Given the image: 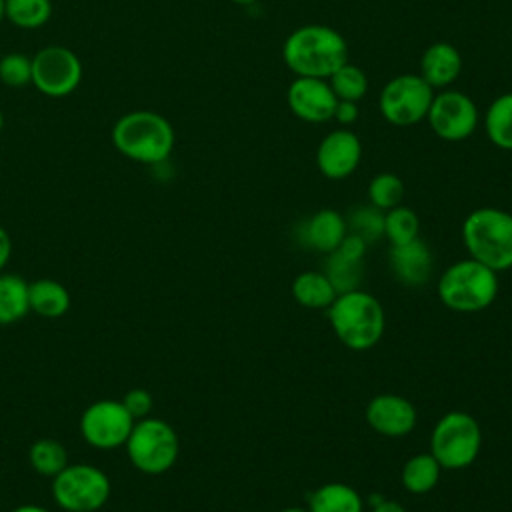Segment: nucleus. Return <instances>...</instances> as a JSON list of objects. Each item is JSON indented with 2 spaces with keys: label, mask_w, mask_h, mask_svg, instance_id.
Here are the masks:
<instances>
[{
  "label": "nucleus",
  "mask_w": 512,
  "mask_h": 512,
  "mask_svg": "<svg viewBox=\"0 0 512 512\" xmlns=\"http://www.w3.org/2000/svg\"><path fill=\"white\" fill-rule=\"evenodd\" d=\"M282 60L294 76L328 80L336 68L348 62V44L332 26L306 24L286 36Z\"/></svg>",
  "instance_id": "f257e3e1"
},
{
  "label": "nucleus",
  "mask_w": 512,
  "mask_h": 512,
  "mask_svg": "<svg viewBox=\"0 0 512 512\" xmlns=\"http://www.w3.org/2000/svg\"><path fill=\"white\" fill-rule=\"evenodd\" d=\"M326 316L336 338L356 352L374 348L386 328L382 304L376 296L360 288L338 294L326 308Z\"/></svg>",
  "instance_id": "f03ea898"
},
{
  "label": "nucleus",
  "mask_w": 512,
  "mask_h": 512,
  "mask_svg": "<svg viewBox=\"0 0 512 512\" xmlns=\"http://www.w3.org/2000/svg\"><path fill=\"white\" fill-rule=\"evenodd\" d=\"M112 144L128 160L160 164L174 150L176 134L168 118L154 110H132L112 126Z\"/></svg>",
  "instance_id": "7ed1b4c3"
},
{
  "label": "nucleus",
  "mask_w": 512,
  "mask_h": 512,
  "mask_svg": "<svg viewBox=\"0 0 512 512\" xmlns=\"http://www.w3.org/2000/svg\"><path fill=\"white\" fill-rule=\"evenodd\" d=\"M462 242L470 258L502 272L512 268V214L502 208H476L462 222Z\"/></svg>",
  "instance_id": "20e7f679"
},
{
  "label": "nucleus",
  "mask_w": 512,
  "mask_h": 512,
  "mask_svg": "<svg viewBox=\"0 0 512 512\" xmlns=\"http://www.w3.org/2000/svg\"><path fill=\"white\" fill-rule=\"evenodd\" d=\"M438 296L454 312H482L498 296V272L470 256L452 262L438 280Z\"/></svg>",
  "instance_id": "39448f33"
},
{
  "label": "nucleus",
  "mask_w": 512,
  "mask_h": 512,
  "mask_svg": "<svg viewBox=\"0 0 512 512\" xmlns=\"http://www.w3.org/2000/svg\"><path fill=\"white\" fill-rule=\"evenodd\" d=\"M482 430L478 420L464 412H446L432 428L430 454L442 466V470L468 468L480 454Z\"/></svg>",
  "instance_id": "423d86ee"
},
{
  "label": "nucleus",
  "mask_w": 512,
  "mask_h": 512,
  "mask_svg": "<svg viewBox=\"0 0 512 512\" xmlns=\"http://www.w3.org/2000/svg\"><path fill=\"white\" fill-rule=\"evenodd\" d=\"M124 448L136 470L148 476H158L176 464L180 440L166 420L146 416L134 422Z\"/></svg>",
  "instance_id": "0eeeda50"
},
{
  "label": "nucleus",
  "mask_w": 512,
  "mask_h": 512,
  "mask_svg": "<svg viewBox=\"0 0 512 512\" xmlns=\"http://www.w3.org/2000/svg\"><path fill=\"white\" fill-rule=\"evenodd\" d=\"M110 492V478L92 464H68L52 478V498L66 512H98Z\"/></svg>",
  "instance_id": "6e6552de"
},
{
  "label": "nucleus",
  "mask_w": 512,
  "mask_h": 512,
  "mask_svg": "<svg viewBox=\"0 0 512 512\" xmlns=\"http://www.w3.org/2000/svg\"><path fill=\"white\" fill-rule=\"evenodd\" d=\"M432 98L434 90L420 74H398L382 86L378 108L388 124L406 128L426 120Z\"/></svg>",
  "instance_id": "1a4fd4ad"
},
{
  "label": "nucleus",
  "mask_w": 512,
  "mask_h": 512,
  "mask_svg": "<svg viewBox=\"0 0 512 512\" xmlns=\"http://www.w3.org/2000/svg\"><path fill=\"white\" fill-rule=\"evenodd\" d=\"M82 82V62L66 46H44L32 56V84L50 98L70 96Z\"/></svg>",
  "instance_id": "9d476101"
},
{
  "label": "nucleus",
  "mask_w": 512,
  "mask_h": 512,
  "mask_svg": "<svg viewBox=\"0 0 512 512\" xmlns=\"http://www.w3.org/2000/svg\"><path fill=\"white\" fill-rule=\"evenodd\" d=\"M426 120L438 138L446 142H460L474 134L480 122V112L468 94L444 88L434 94Z\"/></svg>",
  "instance_id": "9b49d317"
},
{
  "label": "nucleus",
  "mask_w": 512,
  "mask_h": 512,
  "mask_svg": "<svg viewBox=\"0 0 512 512\" xmlns=\"http://www.w3.org/2000/svg\"><path fill=\"white\" fill-rule=\"evenodd\" d=\"M134 422L120 400H96L80 416V434L92 448L112 450L126 444Z\"/></svg>",
  "instance_id": "f8f14e48"
},
{
  "label": "nucleus",
  "mask_w": 512,
  "mask_h": 512,
  "mask_svg": "<svg viewBox=\"0 0 512 512\" xmlns=\"http://www.w3.org/2000/svg\"><path fill=\"white\" fill-rule=\"evenodd\" d=\"M338 98L334 96L328 80L296 76L286 90V104L290 112L310 124L332 120Z\"/></svg>",
  "instance_id": "ddd939ff"
},
{
  "label": "nucleus",
  "mask_w": 512,
  "mask_h": 512,
  "mask_svg": "<svg viewBox=\"0 0 512 512\" xmlns=\"http://www.w3.org/2000/svg\"><path fill=\"white\" fill-rule=\"evenodd\" d=\"M362 160V142L348 128L328 132L316 148V166L328 180H344Z\"/></svg>",
  "instance_id": "4468645a"
},
{
  "label": "nucleus",
  "mask_w": 512,
  "mask_h": 512,
  "mask_svg": "<svg viewBox=\"0 0 512 512\" xmlns=\"http://www.w3.org/2000/svg\"><path fill=\"white\" fill-rule=\"evenodd\" d=\"M418 412L414 404L392 392L376 394L366 406V422L368 426L388 438H402L416 428Z\"/></svg>",
  "instance_id": "2eb2a0df"
},
{
  "label": "nucleus",
  "mask_w": 512,
  "mask_h": 512,
  "mask_svg": "<svg viewBox=\"0 0 512 512\" xmlns=\"http://www.w3.org/2000/svg\"><path fill=\"white\" fill-rule=\"evenodd\" d=\"M390 268L396 280L404 286L416 288L430 280L434 270V258L426 242L420 238L410 240L406 244H396L390 248L388 254Z\"/></svg>",
  "instance_id": "dca6fc26"
},
{
  "label": "nucleus",
  "mask_w": 512,
  "mask_h": 512,
  "mask_svg": "<svg viewBox=\"0 0 512 512\" xmlns=\"http://www.w3.org/2000/svg\"><path fill=\"white\" fill-rule=\"evenodd\" d=\"M346 232H348L346 218L334 208H322L314 212L306 222L300 224L298 240L306 248H314L322 254H330L338 248Z\"/></svg>",
  "instance_id": "f3484780"
},
{
  "label": "nucleus",
  "mask_w": 512,
  "mask_h": 512,
  "mask_svg": "<svg viewBox=\"0 0 512 512\" xmlns=\"http://www.w3.org/2000/svg\"><path fill=\"white\" fill-rule=\"evenodd\" d=\"M462 72V56L450 42L430 44L420 58V76L432 90L450 88Z\"/></svg>",
  "instance_id": "a211bd4d"
},
{
  "label": "nucleus",
  "mask_w": 512,
  "mask_h": 512,
  "mask_svg": "<svg viewBox=\"0 0 512 512\" xmlns=\"http://www.w3.org/2000/svg\"><path fill=\"white\" fill-rule=\"evenodd\" d=\"M30 312L40 318H60L70 310L72 298L64 284L52 278H38L28 284Z\"/></svg>",
  "instance_id": "6ab92c4d"
},
{
  "label": "nucleus",
  "mask_w": 512,
  "mask_h": 512,
  "mask_svg": "<svg viewBox=\"0 0 512 512\" xmlns=\"http://www.w3.org/2000/svg\"><path fill=\"white\" fill-rule=\"evenodd\" d=\"M310 512H364V498L344 482H328L308 494Z\"/></svg>",
  "instance_id": "aec40b11"
},
{
  "label": "nucleus",
  "mask_w": 512,
  "mask_h": 512,
  "mask_svg": "<svg viewBox=\"0 0 512 512\" xmlns=\"http://www.w3.org/2000/svg\"><path fill=\"white\" fill-rule=\"evenodd\" d=\"M294 300L312 310H326L338 296L336 288L324 272H302L292 282Z\"/></svg>",
  "instance_id": "412c9836"
},
{
  "label": "nucleus",
  "mask_w": 512,
  "mask_h": 512,
  "mask_svg": "<svg viewBox=\"0 0 512 512\" xmlns=\"http://www.w3.org/2000/svg\"><path fill=\"white\" fill-rule=\"evenodd\" d=\"M484 132L496 148L512 152V92H504L490 102L484 114Z\"/></svg>",
  "instance_id": "4be33fe9"
},
{
  "label": "nucleus",
  "mask_w": 512,
  "mask_h": 512,
  "mask_svg": "<svg viewBox=\"0 0 512 512\" xmlns=\"http://www.w3.org/2000/svg\"><path fill=\"white\" fill-rule=\"evenodd\" d=\"M440 474H442V466L436 462V458L430 452H426V454H414L404 462L400 480L410 494H426L436 488Z\"/></svg>",
  "instance_id": "5701e85b"
},
{
  "label": "nucleus",
  "mask_w": 512,
  "mask_h": 512,
  "mask_svg": "<svg viewBox=\"0 0 512 512\" xmlns=\"http://www.w3.org/2000/svg\"><path fill=\"white\" fill-rule=\"evenodd\" d=\"M28 312V282L18 274L0 272V324H14Z\"/></svg>",
  "instance_id": "b1692460"
},
{
  "label": "nucleus",
  "mask_w": 512,
  "mask_h": 512,
  "mask_svg": "<svg viewBox=\"0 0 512 512\" xmlns=\"http://www.w3.org/2000/svg\"><path fill=\"white\" fill-rule=\"evenodd\" d=\"M30 466L44 478H54L68 466V450L54 438H38L28 450Z\"/></svg>",
  "instance_id": "393cba45"
},
{
  "label": "nucleus",
  "mask_w": 512,
  "mask_h": 512,
  "mask_svg": "<svg viewBox=\"0 0 512 512\" xmlns=\"http://www.w3.org/2000/svg\"><path fill=\"white\" fill-rule=\"evenodd\" d=\"M52 16V0H4V18L24 30L44 26Z\"/></svg>",
  "instance_id": "a878e982"
},
{
  "label": "nucleus",
  "mask_w": 512,
  "mask_h": 512,
  "mask_svg": "<svg viewBox=\"0 0 512 512\" xmlns=\"http://www.w3.org/2000/svg\"><path fill=\"white\" fill-rule=\"evenodd\" d=\"M328 84L334 92V96L338 100H348V102H360L366 92H368V76L366 72L356 66V64H342L340 68H336L330 78Z\"/></svg>",
  "instance_id": "bb28decb"
},
{
  "label": "nucleus",
  "mask_w": 512,
  "mask_h": 512,
  "mask_svg": "<svg viewBox=\"0 0 512 512\" xmlns=\"http://www.w3.org/2000/svg\"><path fill=\"white\" fill-rule=\"evenodd\" d=\"M418 232L420 220L412 208L400 204L384 212V238H388L390 246L416 240Z\"/></svg>",
  "instance_id": "cd10ccee"
},
{
  "label": "nucleus",
  "mask_w": 512,
  "mask_h": 512,
  "mask_svg": "<svg viewBox=\"0 0 512 512\" xmlns=\"http://www.w3.org/2000/svg\"><path fill=\"white\" fill-rule=\"evenodd\" d=\"M324 274L332 282L338 294L350 292L360 288L362 280V262L360 260H348L336 250L326 254V264H324Z\"/></svg>",
  "instance_id": "c85d7f7f"
},
{
  "label": "nucleus",
  "mask_w": 512,
  "mask_h": 512,
  "mask_svg": "<svg viewBox=\"0 0 512 512\" xmlns=\"http://www.w3.org/2000/svg\"><path fill=\"white\" fill-rule=\"evenodd\" d=\"M404 200V182L394 172H380L368 184V202L382 212L400 206Z\"/></svg>",
  "instance_id": "c756f323"
},
{
  "label": "nucleus",
  "mask_w": 512,
  "mask_h": 512,
  "mask_svg": "<svg viewBox=\"0 0 512 512\" xmlns=\"http://www.w3.org/2000/svg\"><path fill=\"white\" fill-rule=\"evenodd\" d=\"M348 232L358 234L368 244L384 238V212L372 204L354 208L346 218Z\"/></svg>",
  "instance_id": "7c9ffc66"
},
{
  "label": "nucleus",
  "mask_w": 512,
  "mask_h": 512,
  "mask_svg": "<svg viewBox=\"0 0 512 512\" xmlns=\"http://www.w3.org/2000/svg\"><path fill=\"white\" fill-rule=\"evenodd\" d=\"M0 82L10 88L32 84V58L22 52H8L0 58Z\"/></svg>",
  "instance_id": "2f4dec72"
},
{
  "label": "nucleus",
  "mask_w": 512,
  "mask_h": 512,
  "mask_svg": "<svg viewBox=\"0 0 512 512\" xmlns=\"http://www.w3.org/2000/svg\"><path fill=\"white\" fill-rule=\"evenodd\" d=\"M120 402L124 404V408L130 412V416H132L134 420H140V418L150 416L152 406H154L152 394H150L148 390H144V388H132V390H128V392L122 396Z\"/></svg>",
  "instance_id": "473e14b6"
},
{
  "label": "nucleus",
  "mask_w": 512,
  "mask_h": 512,
  "mask_svg": "<svg viewBox=\"0 0 512 512\" xmlns=\"http://www.w3.org/2000/svg\"><path fill=\"white\" fill-rule=\"evenodd\" d=\"M366 248H368V242H366L364 238H360V236L354 234V232H346V236H344L342 242L338 244L336 252L342 254V256L348 258V260H360V262H362V258H364V254H366Z\"/></svg>",
  "instance_id": "72a5a7b5"
},
{
  "label": "nucleus",
  "mask_w": 512,
  "mask_h": 512,
  "mask_svg": "<svg viewBox=\"0 0 512 512\" xmlns=\"http://www.w3.org/2000/svg\"><path fill=\"white\" fill-rule=\"evenodd\" d=\"M358 102H348V100H338L334 108L332 120H336L340 126H352L358 120Z\"/></svg>",
  "instance_id": "f704fd0d"
},
{
  "label": "nucleus",
  "mask_w": 512,
  "mask_h": 512,
  "mask_svg": "<svg viewBox=\"0 0 512 512\" xmlns=\"http://www.w3.org/2000/svg\"><path fill=\"white\" fill-rule=\"evenodd\" d=\"M10 256H12V240H10V234L6 232V228L0 226V272L8 264Z\"/></svg>",
  "instance_id": "c9c22d12"
},
{
  "label": "nucleus",
  "mask_w": 512,
  "mask_h": 512,
  "mask_svg": "<svg viewBox=\"0 0 512 512\" xmlns=\"http://www.w3.org/2000/svg\"><path fill=\"white\" fill-rule=\"evenodd\" d=\"M372 512H406V508L396 500H382L380 504L372 506Z\"/></svg>",
  "instance_id": "e433bc0d"
},
{
  "label": "nucleus",
  "mask_w": 512,
  "mask_h": 512,
  "mask_svg": "<svg viewBox=\"0 0 512 512\" xmlns=\"http://www.w3.org/2000/svg\"><path fill=\"white\" fill-rule=\"evenodd\" d=\"M12 512H50V510L40 504H22V506H16Z\"/></svg>",
  "instance_id": "4c0bfd02"
},
{
  "label": "nucleus",
  "mask_w": 512,
  "mask_h": 512,
  "mask_svg": "<svg viewBox=\"0 0 512 512\" xmlns=\"http://www.w3.org/2000/svg\"><path fill=\"white\" fill-rule=\"evenodd\" d=\"M282 512H310L308 508H298V506H290V508H284Z\"/></svg>",
  "instance_id": "58836bf2"
},
{
  "label": "nucleus",
  "mask_w": 512,
  "mask_h": 512,
  "mask_svg": "<svg viewBox=\"0 0 512 512\" xmlns=\"http://www.w3.org/2000/svg\"><path fill=\"white\" fill-rule=\"evenodd\" d=\"M232 4H240V6H250V4H254V2H258V0H230Z\"/></svg>",
  "instance_id": "ea45409f"
},
{
  "label": "nucleus",
  "mask_w": 512,
  "mask_h": 512,
  "mask_svg": "<svg viewBox=\"0 0 512 512\" xmlns=\"http://www.w3.org/2000/svg\"><path fill=\"white\" fill-rule=\"evenodd\" d=\"M2 20H6L4 18V0H0V24H2Z\"/></svg>",
  "instance_id": "a19ab883"
},
{
  "label": "nucleus",
  "mask_w": 512,
  "mask_h": 512,
  "mask_svg": "<svg viewBox=\"0 0 512 512\" xmlns=\"http://www.w3.org/2000/svg\"><path fill=\"white\" fill-rule=\"evenodd\" d=\"M2 128H4V112L0 108V132H2Z\"/></svg>",
  "instance_id": "79ce46f5"
},
{
  "label": "nucleus",
  "mask_w": 512,
  "mask_h": 512,
  "mask_svg": "<svg viewBox=\"0 0 512 512\" xmlns=\"http://www.w3.org/2000/svg\"><path fill=\"white\" fill-rule=\"evenodd\" d=\"M510 214H512V210H510Z\"/></svg>",
  "instance_id": "37998d69"
}]
</instances>
